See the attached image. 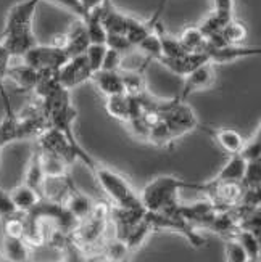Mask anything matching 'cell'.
<instances>
[{
    "instance_id": "cell-1",
    "label": "cell",
    "mask_w": 261,
    "mask_h": 262,
    "mask_svg": "<svg viewBox=\"0 0 261 262\" xmlns=\"http://www.w3.org/2000/svg\"><path fill=\"white\" fill-rule=\"evenodd\" d=\"M41 2L42 0H25L8 10L5 28L0 32V43L11 58L23 56L37 43L32 31V21Z\"/></svg>"
},
{
    "instance_id": "cell-2",
    "label": "cell",
    "mask_w": 261,
    "mask_h": 262,
    "mask_svg": "<svg viewBox=\"0 0 261 262\" xmlns=\"http://www.w3.org/2000/svg\"><path fill=\"white\" fill-rule=\"evenodd\" d=\"M184 188L203 190V184L184 182L173 176H160L149 182L139 193L140 203L147 212H171L179 206V191Z\"/></svg>"
},
{
    "instance_id": "cell-3",
    "label": "cell",
    "mask_w": 261,
    "mask_h": 262,
    "mask_svg": "<svg viewBox=\"0 0 261 262\" xmlns=\"http://www.w3.org/2000/svg\"><path fill=\"white\" fill-rule=\"evenodd\" d=\"M90 172L94 174L97 184L111 201V206L124 209H144L139 193L134 190L126 177L98 161H95Z\"/></svg>"
},
{
    "instance_id": "cell-4",
    "label": "cell",
    "mask_w": 261,
    "mask_h": 262,
    "mask_svg": "<svg viewBox=\"0 0 261 262\" xmlns=\"http://www.w3.org/2000/svg\"><path fill=\"white\" fill-rule=\"evenodd\" d=\"M23 63L34 68L39 73H56L60 68L70 60L63 49L56 45H39L36 43L21 56Z\"/></svg>"
},
{
    "instance_id": "cell-5",
    "label": "cell",
    "mask_w": 261,
    "mask_h": 262,
    "mask_svg": "<svg viewBox=\"0 0 261 262\" xmlns=\"http://www.w3.org/2000/svg\"><path fill=\"white\" fill-rule=\"evenodd\" d=\"M92 70H90L89 61L86 58V55H77L73 58L68 60L58 71H56V77H58V82L66 89L71 90L77 85L84 84L86 81H90L92 77Z\"/></svg>"
},
{
    "instance_id": "cell-6",
    "label": "cell",
    "mask_w": 261,
    "mask_h": 262,
    "mask_svg": "<svg viewBox=\"0 0 261 262\" xmlns=\"http://www.w3.org/2000/svg\"><path fill=\"white\" fill-rule=\"evenodd\" d=\"M53 45L63 49L65 53L68 55V58L83 55L86 52V49L90 45V40H89V36H87V31H86L83 19L77 18V21L73 23V25L70 26V29L53 40Z\"/></svg>"
},
{
    "instance_id": "cell-7",
    "label": "cell",
    "mask_w": 261,
    "mask_h": 262,
    "mask_svg": "<svg viewBox=\"0 0 261 262\" xmlns=\"http://www.w3.org/2000/svg\"><path fill=\"white\" fill-rule=\"evenodd\" d=\"M208 56L211 64L214 63H231L247 56H255L261 53L259 47H245V45H221V47H211L205 42V47L202 50Z\"/></svg>"
},
{
    "instance_id": "cell-8",
    "label": "cell",
    "mask_w": 261,
    "mask_h": 262,
    "mask_svg": "<svg viewBox=\"0 0 261 262\" xmlns=\"http://www.w3.org/2000/svg\"><path fill=\"white\" fill-rule=\"evenodd\" d=\"M216 81V74H214L213 64L211 63H205L198 68H195L194 71H190L187 76H184V87L179 94V100H187V97L194 92H198V90L208 89L214 84Z\"/></svg>"
},
{
    "instance_id": "cell-9",
    "label": "cell",
    "mask_w": 261,
    "mask_h": 262,
    "mask_svg": "<svg viewBox=\"0 0 261 262\" xmlns=\"http://www.w3.org/2000/svg\"><path fill=\"white\" fill-rule=\"evenodd\" d=\"M0 97H2L4 101V113H5L2 121H0V148H4L11 142L19 140V121H18V115L11 108L5 85L0 87Z\"/></svg>"
},
{
    "instance_id": "cell-10",
    "label": "cell",
    "mask_w": 261,
    "mask_h": 262,
    "mask_svg": "<svg viewBox=\"0 0 261 262\" xmlns=\"http://www.w3.org/2000/svg\"><path fill=\"white\" fill-rule=\"evenodd\" d=\"M165 68H168L169 71L179 74V76H187L190 71H194L195 68L210 63L208 56L203 52H195V53H186L177 58H160L158 60Z\"/></svg>"
},
{
    "instance_id": "cell-11",
    "label": "cell",
    "mask_w": 261,
    "mask_h": 262,
    "mask_svg": "<svg viewBox=\"0 0 261 262\" xmlns=\"http://www.w3.org/2000/svg\"><path fill=\"white\" fill-rule=\"evenodd\" d=\"M203 130H205L228 155H237L242 150V145H244L245 139L237 130L229 129V127L203 129Z\"/></svg>"
},
{
    "instance_id": "cell-12",
    "label": "cell",
    "mask_w": 261,
    "mask_h": 262,
    "mask_svg": "<svg viewBox=\"0 0 261 262\" xmlns=\"http://www.w3.org/2000/svg\"><path fill=\"white\" fill-rule=\"evenodd\" d=\"M0 254L11 262H32L29 245L23 238L2 235L0 242Z\"/></svg>"
},
{
    "instance_id": "cell-13",
    "label": "cell",
    "mask_w": 261,
    "mask_h": 262,
    "mask_svg": "<svg viewBox=\"0 0 261 262\" xmlns=\"http://www.w3.org/2000/svg\"><path fill=\"white\" fill-rule=\"evenodd\" d=\"M90 81H94V84L97 85V89L105 97L124 94L123 77H121L119 71H105V70H100V71H97V73L92 74Z\"/></svg>"
},
{
    "instance_id": "cell-14",
    "label": "cell",
    "mask_w": 261,
    "mask_h": 262,
    "mask_svg": "<svg viewBox=\"0 0 261 262\" xmlns=\"http://www.w3.org/2000/svg\"><path fill=\"white\" fill-rule=\"evenodd\" d=\"M41 76H42V73L36 71L34 68L28 66L26 63H21L16 66H8L5 77H8L10 81H13L19 89L34 90V87H36L39 82Z\"/></svg>"
},
{
    "instance_id": "cell-15",
    "label": "cell",
    "mask_w": 261,
    "mask_h": 262,
    "mask_svg": "<svg viewBox=\"0 0 261 262\" xmlns=\"http://www.w3.org/2000/svg\"><path fill=\"white\" fill-rule=\"evenodd\" d=\"M44 179H45V174H44V169H42L41 151H39V146L36 143V145H34V148H32L29 161H28V167H26V172H25V182H23V184H26L32 190H36L39 195H42Z\"/></svg>"
},
{
    "instance_id": "cell-16",
    "label": "cell",
    "mask_w": 261,
    "mask_h": 262,
    "mask_svg": "<svg viewBox=\"0 0 261 262\" xmlns=\"http://www.w3.org/2000/svg\"><path fill=\"white\" fill-rule=\"evenodd\" d=\"M94 204H95V203H94L92 200L87 198V196L84 195V193H81L76 187L71 188L70 195H68V198H66V201H65L66 209L74 215V217L77 219V222H79V221H83V219H86L87 215H89L90 212H92Z\"/></svg>"
},
{
    "instance_id": "cell-17",
    "label": "cell",
    "mask_w": 261,
    "mask_h": 262,
    "mask_svg": "<svg viewBox=\"0 0 261 262\" xmlns=\"http://www.w3.org/2000/svg\"><path fill=\"white\" fill-rule=\"evenodd\" d=\"M11 201H13L15 208L18 212H29L41 200V195L32 190L31 187H28L26 184H19L18 187H15L13 190L10 191Z\"/></svg>"
},
{
    "instance_id": "cell-18",
    "label": "cell",
    "mask_w": 261,
    "mask_h": 262,
    "mask_svg": "<svg viewBox=\"0 0 261 262\" xmlns=\"http://www.w3.org/2000/svg\"><path fill=\"white\" fill-rule=\"evenodd\" d=\"M105 106H107V111L111 118L123 121V122H128L131 118V111H132V97H129L126 94L110 95V97H107Z\"/></svg>"
},
{
    "instance_id": "cell-19",
    "label": "cell",
    "mask_w": 261,
    "mask_h": 262,
    "mask_svg": "<svg viewBox=\"0 0 261 262\" xmlns=\"http://www.w3.org/2000/svg\"><path fill=\"white\" fill-rule=\"evenodd\" d=\"M247 161L237 153L231 155L229 161L223 166V169L218 172V176L214 177V182H234V184H240L242 177H244V170H245Z\"/></svg>"
},
{
    "instance_id": "cell-20",
    "label": "cell",
    "mask_w": 261,
    "mask_h": 262,
    "mask_svg": "<svg viewBox=\"0 0 261 262\" xmlns=\"http://www.w3.org/2000/svg\"><path fill=\"white\" fill-rule=\"evenodd\" d=\"M232 238H235L239 245L244 248V251L247 253L250 262H259V254H261V245H259V236L248 232V230H242L237 229L235 233L232 235Z\"/></svg>"
},
{
    "instance_id": "cell-21",
    "label": "cell",
    "mask_w": 261,
    "mask_h": 262,
    "mask_svg": "<svg viewBox=\"0 0 261 262\" xmlns=\"http://www.w3.org/2000/svg\"><path fill=\"white\" fill-rule=\"evenodd\" d=\"M221 37L224 40V43L228 45H242L248 36V29L245 26V23L239 21V19H229L224 25V28L221 29Z\"/></svg>"
},
{
    "instance_id": "cell-22",
    "label": "cell",
    "mask_w": 261,
    "mask_h": 262,
    "mask_svg": "<svg viewBox=\"0 0 261 262\" xmlns=\"http://www.w3.org/2000/svg\"><path fill=\"white\" fill-rule=\"evenodd\" d=\"M179 42L184 47L186 52L189 53H195V52H202L203 47H205L207 39L203 37L202 31L198 29V26H189L186 28L183 32L179 34Z\"/></svg>"
},
{
    "instance_id": "cell-23",
    "label": "cell",
    "mask_w": 261,
    "mask_h": 262,
    "mask_svg": "<svg viewBox=\"0 0 261 262\" xmlns=\"http://www.w3.org/2000/svg\"><path fill=\"white\" fill-rule=\"evenodd\" d=\"M239 155L245 159V161H259L261 159V135L259 129H256V134H253L248 140H244L242 150Z\"/></svg>"
},
{
    "instance_id": "cell-24",
    "label": "cell",
    "mask_w": 261,
    "mask_h": 262,
    "mask_svg": "<svg viewBox=\"0 0 261 262\" xmlns=\"http://www.w3.org/2000/svg\"><path fill=\"white\" fill-rule=\"evenodd\" d=\"M261 180V159L259 161H248L245 164L244 177L240 185L242 188H259Z\"/></svg>"
},
{
    "instance_id": "cell-25",
    "label": "cell",
    "mask_w": 261,
    "mask_h": 262,
    "mask_svg": "<svg viewBox=\"0 0 261 262\" xmlns=\"http://www.w3.org/2000/svg\"><path fill=\"white\" fill-rule=\"evenodd\" d=\"M107 52V45L105 43H90L86 49L84 55L89 61V66L92 73H97L102 68V61H104V56Z\"/></svg>"
},
{
    "instance_id": "cell-26",
    "label": "cell",
    "mask_w": 261,
    "mask_h": 262,
    "mask_svg": "<svg viewBox=\"0 0 261 262\" xmlns=\"http://www.w3.org/2000/svg\"><path fill=\"white\" fill-rule=\"evenodd\" d=\"M226 262H250L244 248L239 245L235 238L226 240Z\"/></svg>"
},
{
    "instance_id": "cell-27",
    "label": "cell",
    "mask_w": 261,
    "mask_h": 262,
    "mask_svg": "<svg viewBox=\"0 0 261 262\" xmlns=\"http://www.w3.org/2000/svg\"><path fill=\"white\" fill-rule=\"evenodd\" d=\"M234 10H235V0H213L211 13H214L224 21H229L234 18Z\"/></svg>"
},
{
    "instance_id": "cell-28",
    "label": "cell",
    "mask_w": 261,
    "mask_h": 262,
    "mask_svg": "<svg viewBox=\"0 0 261 262\" xmlns=\"http://www.w3.org/2000/svg\"><path fill=\"white\" fill-rule=\"evenodd\" d=\"M121 56H123V53H119L116 50L107 47V52H105V56H104V61H102V68H100V70H105V71H118L119 70V64H121Z\"/></svg>"
},
{
    "instance_id": "cell-29",
    "label": "cell",
    "mask_w": 261,
    "mask_h": 262,
    "mask_svg": "<svg viewBox=\"0 0 261 262\" xmlns=\"http://www.w3.org/2000/svg\"><path fill=\"white\" fill-rule=\"evenodd\" d=\"M16 208L13 201H11V196H10V191H5L2 187H0V219H5V217H10V215L16 214Z\"/></svg>"
},
{
    "instance_id": "cell-30",
    "label": "cell",
    "mask_w": 261,
    "mask_h": 262,
    "mask_svg": "<svg viewBox=\"0 0 261 262\" xmlns=\"http://www.w3.org/2000/svg\"><path fill=\"white\" fill-rule=\"evenodd\" d=\"M52 2H55V4H58V5L68 8V10H70L71 13H74L79 19H83V18L86 16V13H87L81 0H52Z\"/></svg>"
},
{
    "instance_id": "cell-31",
    "label": "cell",
    "mask_w": 261,
    "mask_h": 262,
    "mask_svg": "<svg viewBox=\"0 0 261 262\" xmlns=\"http://www.w3.org/2000/svg\"><path fill=\"white\" fill-rule=\"evenodd\" d=\"M0 262H11V260H8L5 256H2V254H0Z\"/></svg>"
}]
</instances>
